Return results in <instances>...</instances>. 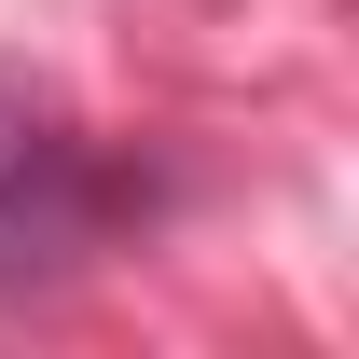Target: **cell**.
<instances>
[{"instance_id":"6da1fadb","label":"cell","mask_w":359,"mask_h":359,"mask_svg":"<svg viewBox=\"0 0 359 359\" xmlns=\"http://www.w3.org/2000/svg\"><path fill=\"white\" fill-rule=\"evenodd\" d=\"M166 208H180V180L152 152H111L28 55H0V290H55V276L111 263Z\"/></svg>"}]
</instances>
